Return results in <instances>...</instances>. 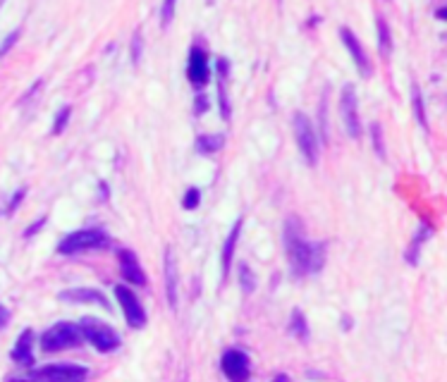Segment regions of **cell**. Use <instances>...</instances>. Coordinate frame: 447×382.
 Wrapping results in <instances>:
<instances>
[{"label": "cell", "mask_w": 447, "mask_h": 382, "mask_svg": "<svg viewBox=\"0 0 447 382\" xmlns=\"http://www.w3.org/2000/svg\"><path fill=\"white\" fill-rule=\"evenodd\" d=\"M285 251H287V260L292 265V275L297 278L320 273L325 263V244L320 241L314 244L306 239L297 218H287L285 223Z\"/></svg>", "instance_id": "obj_1"}, {"label": "cell", "mask_w": 447, "mask_h": 382, "mask_svg": "<svg viewBox=\"0 0 447 382\" xmlns=\"http://www.w3.org/2000/svg\"><path fill=\"white\" fill-rule=\"evenodd\" d=\"M108 244V234L98 227H89V229H77L69 237H65L58 244V254H79V251H91V249H100V246Z\"/></svg>", "instance_id": "obj_2"}, {"label": "cell", "mask_w": 447, "mask_h": 382, "mask_svg": "<svg viewBox=\"0 0 447 382\" xmlns=\"http://www.w3.org/2000/svg\"><path fill=\"white\" fill-rule=\"evenodd\" d=\"M79 333L87 341H91L98 351L108 354V351H115L120 346V337L115 335V330L110 325L100 323L96 318H82L79 323Z\"/></svg>", "instance_id": "obj_3"}, {"label": "cell", "mask_w": 447, "mask_h": 382, "mask_svg": "<svg viewBox=\"0 0 447 382\" xmlns=\"http://www.w3.org/2000/svg\"><path fill=\"white\" fill-rule=\"evenodd\" d=\"M79 339H82L79 325H74V323H55L53 328L43 333L41 349L48 351V354H55V351H63V349L74 346Z\"/></svg>", "instance_id": "obj_4"}, {"label": "cell", "mask_w": 447, "mask_h": 382, "mask_svg": "<svg viewBox=\"0 0 447 382\" xmlns=\"http://www.w3.org/2000/svg\"><path fill=\"white\" fill-rule=\"evenodd\" d=\"M292 127H294V137H297L301 153H304V160L309 165H316L318 163V139H316L314 124L309 122V117H306L304 113H294Z\"/></svg>", "instance_id": "obj_5"}, {"label": "cell", "mask_w": 447, "mask_h": 382, "mask_svg": "<svg viewBox=\"0 0 447 382\" xmlns=\"http://www.w3.org/2000/svg\"><path fill=\"white\" fill-rule=\"evenodd\" d=\"M340 113H342L345 129L351 139L361 137V122H359V105H356V91L351 84H345L342 95H340Z\"/></svg>", "instance_id": "obj_6"}, {"label": "cell", "mask_w": 447, "mask_h": 382, "mask_svg": "<svg viewBox=\"0 0 447 382\" xmlns=\"http://www.w3.org/2000/svg\"><path fill=\"white\" fill-rule=\"evenodd\" d=\"M115 296H118L120 306H122L124 311V318H127V325L134 330L144 328L146 325V311H144V306L139 304V299L132 294V291L127 289V286H115Z\"/></svg>", "instance_id": "obj_7"}, {"label": "cell", "mask_w": 447, "mask_h": 382, "mask_svg": "<svg viewBox=\"0 0 447 382\" xmlns=\"http://www.w3.org/2000/svg\"><path fill=\"white\" fill-rule=\"evenodd\" d=\"M223 373L228 380H235V382H242L249 378V356L239 349H230L223 354Z\"/></svg>", "instance_id": "obj_8"}, {"label": "cell", "mask_w": 447, "mask_h": 382, "mask_svg": "<svg viewBox=\"0 0 447 382\" xmlns=\"http://www.w3.org/2000/svg\"><path fill=\"white\" fill-rule=\"evenodd\" d=\"M87 375H89V370L82 368V366L55 363V366H46V368L34 370L32 378H41V380H84Z\"/></svg>", "instance_id": "obj_9"}, {"label": "cell", "mask_w": 447, "mask_h": 382, "mask_svg": "<svg viewBox=\"0 0 447 382\" xmlns=\"http://www.w3.org/2000/svg\"><path fill=\"white\" fill-rule=\"evenodd\" d=\"M118 258H120V273H122V278L127 280V282H132L137 286L146 284V275H144L142 263H139V258L134 256V251L120 249Z\"/></svg>", "instance_id": "obj_10"}, {"label": "cell", "mask_w": 447, "mask_h": 382, "mask_svg": "<svg viewBox=\"0 0 447 382\" xmlns=\"http://www.w3.org/2000/svg\"><path fill=\"white\" fill-rule=\"evenodd\" d=\"M340 36H342V43L347 46V50H349V55L354 58V63H356V67H359V72H361V77H366L369 79L371 77V63H369V58H366V50H364V46L359 43V38L354 36V32H349L347 27H342L340 29Z\"/></svg>", "instance_id": "obj_11"}, {"label": "cell", "mask_w": 447, "mask_h": 382, "mask_svg": "<svg viewBox=\"0 0 447 382\" xmlns=\"http://www.w3.org/2000/svg\"><path fill=\"white\" fill-rule=\"evenodd\" d=\"M187 74H189V82H192L194 87H204V84L208 82V58H206V53L201 48H192Z\"/></svg>", "instance_id": "obj_12"}, {"label": "cell", "mask_w": 447, "mask_h": 382, "mask_svg": "<svg viewBox=\"0 0 447 382\" xmlns=\"http://www.w3.org/2000/svg\"><path fill=\"white\" fill-rule=\"evenodd\" d=\"M165 291H168L170 308H177V265L173 249L165 251Z\"/></svg>", "instance_id": "obj_13"}, {"label": "cell", "mask_w": 447, "mask_h": 382, "mask_svg": "<svg viewBox=\"0 0 447 382\" xmlns=\"http://www.w3.org/2000/svg\"><path fill=\"white\" fill-rule=\"evenodd\" d=\"M228 77H230V63L225 58H218V98H220V113L225 120H230V95H228Z\"/></svg>", "instance_id": "obj_14"}, {"label": "cell", "mask_w": 447, "mask_h": 382, "mask_svg": "<svg viewBox=\"0 0 447 382\" xmlns=\"http://www.w3.org/2000/svg\"><path fill=\"white\" fill-rule=\"evenodd\" d=\"M32 339H34V333L32 330H24L19 335L17 344L12 349V361L19 366H32L34 363V354H32Z\"/></svg>", "instance_id": "obj_15"}, {"label": "cell", "mask_w": 447, "mask_h": 382, "mask_svg": "<svg viewBox=\"0 0 447 382\" xmlns=\"http://www.w3.org/2000/svg\"><path fill=\"white\" fill-rule=\"evenodd\" d=\"M60 299H63V301H79V304H98V306H103V308H110L108 301H105V296L98 294V291H94V289L63 291V294H60Z\"/></svg>", "instance_id": "obj_16"}, {"label": "cell", "mask_w": 447, "mask_h": 382, "mask_svg": "<svg viewBox=\"0 0 447 382\" xmlns=\"http://www.w3.org/2000/svg\"><path fill=\"white\" fill-rule=\"evenodd\" d=\"M239 229H242V220L232 225L230 229L228 239H225V249H223V275L228 278L230 268H232V256H235V246H237V239H239Z\"/></svg>", "instance_id": "obj_17"}, {"label": "cell", "mask_w": 447, "mask_h": 382, "mask_svg": "<svg viewBox=\"0 0 447 382\" xmlns=\"http://www.w3.org/2000/svg\"><path fill=\"white\" fill-rule=\"evenodd\" d=\"M223 144H225V139L220 137V134H201L197 139V150L201 155H213L223 148Z\"/></svg>", "instance_id": "obj_18"}, {"label": "cell", "mask_w": 447, "mask_h": 382, "mask_svg": "<svg viewBox=\"0 0 447 382\" xmlns=\"http://www.w3.org/2000/svg\"><path fill=\"white\" fill-rule=\"evenodd\" d=\"M378 48L383 58H390V53H393V38H390V29L383 17H378Z\"/></svg>", "instance_id": "obj_19"}, {"label": "cell", "mask_w": 447, "mask_h": 382, "mask_svg": "<svg viewBox=\"0 0 447 382\" xmlns=\"http://www.w3.org/2000/svg\"><path fill=\"white\" fill-rule=\"evenodd\" d=\"M290 333H292L301 341L309 339V325H306L304 313H301V311H294L292 318H290Z\"/></svg>", "instance_id": "obj_20"}, {"label": "cell", "mask_w": 447, "mask_h": 382, "mask_svg": "<svg viewBox=\"0 0 447 382\" xmlns=\"http://www.w3.org/2000/svg\"><path fill=\"white\" fill-rule=\"evenodd\" d=\"M175 5L177 0H163V8H160V27L168 29L175 19Z\"/></svg>", "instance_id": "obj_21"}, {"label": "cell", "mask_w": 447, "mask_h": 382, "mask_svg": "<svg viewBox=\"0 0 447 382\" xmlns=\"http://www.w3.org/2000/svg\"><path fill=\"white\" fill-rule=\"evenodd\" d=\"M239 282H242L244 294H251V291H254L256 280H254V275H251V270H249L247 263H239Z\"/></svg>", "instance_id": "obj_22"}, {"label": "cell", "mask_w": 447, "mask_h": 382, "mask_svg": "<svg viewBox=\"0 0 447 382\" xmlns=\"http://www.w3.org/2000/svg\"><path fill=\"white\" fill-rule=\"evenodd\" d=\"M371 137H373V144H375V153H378V158H385V146H383V129H380L378 122L371 124Z\"/></svg>", "instance_id": "obj_23"}, {"label": "cell", "mask_w": 447, "mask_h": 382, "mask_svg": "<svg viewBox=\"0 0 447 382\" xmlns=\"http://www.w3.org/2000/svg\"><path fill=\"white\" fill-rule=\"evenodd\" d=\"M414 110H416V120L421 122V127H428L426 122V110H424V98H421L419 87H414Z\"/></svg>", "instance_id": "obj_24"}, {"label": "cell", "mask_w": 447, "mask_h": 382, "mask_svg": "<svg viewBox=\"0 0 447 382\" xmlns=\"http://www.w3.org/2000/svg\"><path fill=\"white\" fill-rule=\"evenodd\" d=\"M199 203H201V191L197 187H192V189H187V194H184V201H182V205L187 210H194V208H199Z\"/></svg>", "instance_id": "obj_25"}, {"label": "cell", "mask_w": 447, "mask_h": 382, "mask_svg": "<svg viewBox=\"0 0 447 382\" xmlns=\"http://www.w3.org/2000/svg\"><path fill=\"white\" fill-rule=\"evenodd\" d=\"M69 113H72V108H69V105H65L63 110H58V117H55V124H53V134L63 132V127L69 122Z\"/></svg>", "instance_id": "obj_26"}, {"label": "cell", "mask_w": 447, "mask_h": 382, "mask_svg": "<svg viewBox=\"0 0 447 382\" xmlns=\"http://www.w3.org/2000/svg\"><path fill=\"white\" fill-rule=\"evenodd\" d=\"M139 60H142V34H134L132 38V63L139 65Z\"/></svg>", "instance_id": "obj_27"}, {"label": "cell", "mask_w": 447, "mask_h": 382, "mask_svg": "<svg viewBox=\"0 0 447 382\" xmlns=\"http://www.w3.org/2000/svg\"><path fill=\"white\" fill-rule=\"evenodd\" d=\"M24 196H27V189H19L17 194L12 196V201H10V203H8V208H5V213H8V215H12V213H14V208H17V205L22 203V199H24Z\"/></svg>", "instance_id": "obj_28"}, {"label": "cell", "mask_w": 447, "mask_h": 382, "mask_svg": "<svg viewBox=\"0 0 447 382\" xmlns=\"http://www.w3.org/2000/svg\"><path fill=\"white\" fill-rule=\"evenodd\" d=\"M17 38H19V29H17V32H12V34H10V36L3 41V46H0V58H3L5 50H10V48L14 46V41H17Z\"/></svg>", "instance_id": "obj_29"}, {"label": "cell", "mask_w": 447, "mask_h": 382, "mask_svg": "<svg viewBox=\"0 0 447 382\" xmlns=\"http://www.w3.org/2000/svg\"><path fill=\"white\" fill-rule=\"evenodd\" d=\"M194 108H197V115H204L206 113V108H208V100H206V95H199L197 105H194Z\"/></svg>", "instance_id": "obj_30"}, {"label": "cell", "mask_w": 447, "mask_h": 382, "mask_svg": "<svg viewBox=\"0 0 447 382\" xmlns=\"http://www.w3.org/2000/svg\"><path fill=\"white\" fill-rule=\"evenodd\" d=\"M43 223H46V218H41V220H36V223H34V225H32V227H29V229H27V232H24V237H34V234H36V232H39V227H41V225H43Z\"/></svg>", "instance_id": "obj_31"}, {"label": "cell", "mask_w": 447, "mask_h": 382, "mask_svg": "<svg viewBox=\"0 0 447 382\" xmlns=\"http://www.w3.org/2000/svg\"><path fill=\"white\" fill-rule=\"evenodd\" d=\"M10 320V313H8V308H5V306H0V328H3L5 323H8Z\"/></svg>", "instance_id": "obj_32"}]
</instances>
